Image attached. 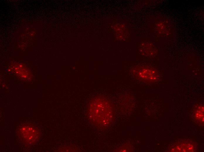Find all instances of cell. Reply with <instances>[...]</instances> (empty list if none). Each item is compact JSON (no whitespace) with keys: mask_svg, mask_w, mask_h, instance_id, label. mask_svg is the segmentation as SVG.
Segmentation results:
<instances>
[{"mask_svg":"<svg viewBox=\"0 0 204 152\" xmlns=\"http://www.w3.org/2000/svg\"><path fill=\"white\" fill-rule=\"evenodd\" d=\"M87 114L90 122L101 128L110 125L113 118V110L110 104L107 101L100 98H95L90 102Z\"/></svg>","mask_w":204,"mask_h":152,"instance_id":"1","label":"cell"},{"mask_svg":"<svg viewBox=\"0 0 204 152\" xmlns=\"http://www.w3.org/2000/svg\"><path fill=\"white\" fill-rule=\"evenodd\" d=\"M193 117L197 123L200 125H204V106L198 105L193 111Z\"/></svg>","mask_w":204,"mask_h":152,"instance_id":"4","label":"cell"},{"mask_svg":"<svg viewBox=\"0 0 204 152\" xmlns=\"http://www.w3.org/2000/svg\"><path fill=\"white\" fill-rule=\"evenodd\" d=\"M137 74L140 78L148 81H152L157 78L156 72L147 69H141L136 71Z\"/></svg>","mask_w":204,"mask_h":152,"instance_id":"3","label":"cell"},{"mask_svg":"<svg viewBox=\"0 0 204 152\" xmlns=\"http://www.w3.org/2000/svg\"><path fill=\"white\" fill-rule=\"evenodd\" d=\"M20 135L25 142L31 143L35 141L38 137L36 128L31 125H26L20 129Z\"/></svg>","mask_w":204,"mask_h":152,"instance_id":"2","label":"cell"}]
</instances>
